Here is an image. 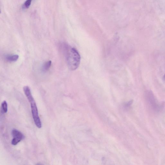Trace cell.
<instances>
[{"mask_svg": "<svg viewBox=\"0 0 165 165\" xmlns=\"http://www.w3.org/2000/svg\"><path fill=\"white\" fill-rule=\"evenodd\" d=\"M66 62L69 69L71 71L77 69L81 61V57L77 50L69 47L66 49Z\"/></svg>", "mask_w": 165, "mask_h": 165, "instance_id": "6da1fadb", "label": "cell"}, {"mask_svg": "<svg viewBox=\"0 0 165 165\" xmlns=\"http://www.w3.org/2000/svg\"><path fill=\"white\" fill-rule=\"evenodd\" d=\"M31 105L32 117L35 125L38 128H40L42 124L38 113L37 108L36 102L34 101L30 103Z\"/></svg>", "mask_w": 165, "mask_h": 165, "instance_id": "7a4b0ae2", "label": "cell"}, {"mask_svg": "<svg viewBox=\"0 0 165 165\" xmlns=\"http://www.w3.org/2000/svg\"><path fill=\"white\" fill-rule=\"evenodd\" d=\"M11 134L13 137L11 143L14 146L17 145L24 137L23 134L16 129H13Z\"/></svg>", "mask_w": 165, "mask_h": 165, "instance_id": "3957f363", "label": "cell"}, {"mask_svg": "<svg viewBox=\"0 0 165 165\" xmlns=\"http://www.w3.org/2000/svg\"><path fill=\"white\" fill-rule=\"evenodd\" d=\"M19 56L18 55H7L5 57V60L8 62H15L18 60Z\"/></svg>", "mask_w": 165, "mask_h": 165, "instance_id": "277c9868", "label": "cell"}, {"mask_svg": "<svg viewBox=\"0 0 165 165\" xmlns=\"http://www.w3.org/2000/svg\"><path fill=\"white\" fill-rule=\"evenodd\" d=\"M52 62L49 60L45 63L42 66V70L44 72L48 71L51 66Z\"/></svg>", "mask_w": 165, "mask_h": 165, "instance_id": "5b68a950", "label": "cell"}, {"mask_svg": "<svg viewBox=\"0 0 165 165\" xmlns=\"http://www.w3.org/2000/svg\"><path fill=\"white\" fill-rule=\"evenodd\" d=\"M7 111V104L6 101H4L1 104V113H6Z\"/></svg>", "mask_w": 165, "mask_h": 165, "instance_id": "8992f818", "label": "cell"}, {"mask_svg": "<svg viewBox=\"0 0 165 165\" xmlns=\"http://www.w3.org/2000/svg\"><path fill=\"white\" fill-rule=\"evenodd\" d=\"M32 0H26L24 4V7L26 8H28L30 6Z\"/></svg>", "mask_w": 165, "mask_h": 165, "instance_id": "52a82bcc", "label": "cell"}, {"mask_svg": "<svg viewBox=\"0 0 165 165\" xmlns=\"http://www.w3.org/2000/svg\"><path fill=\"white\" fill-rule=\"evenodd\" d=\"M163 79L164 80H165V74L164 75V78H163Z\"/></svg>", "mask_w": 165, "mask_h": 165, "instance_id": "ba28073f", "label": "cell"}]
</instances>
